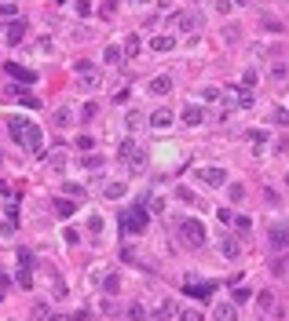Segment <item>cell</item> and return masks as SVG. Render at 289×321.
I'll list each match as a JSON object with an SVG mask.
<instances>
[{"label": "cell", "instance_id": "24", "mask_svg": "<svg viewBox=\"0 0 289 321\" xmlns=\"http://www.w3.org/2000/svg\"><path fill=\"white\" fill-rule=\"evenodd\" d=\"M238 314H234V307L231 303H223V307H216V321H234Z\"/></svg>", "mask_w": 289, "mask_h": 321}, {"label": "cell", "instance_id": "43", "mask_svg": "<svg viewBox=\"0 0 289 321\" xmlns=\"http://www.w3.org/2000/svg\"><path fill=\"white\" fill-rule=\"evenodd\" d=\"M220 223H223V226H231V223H234V212H227V208H220Z\"/></svg>", "mask_w": 289, "mask_h": 321}, {"label": "cell", "instance_id": "39", "mask_svg": "<svg viewBox=\"0 0 289 321\" xmlns=\"http://www.w3.org/2000/svg\"><path fill=\"white\" fill-rule=\"evenodd\" d=\"M256 84V70H246V77H242V88H253Z\"/></svg>", "mask_w": 289, "mask_h": 321}, {"label": "cell", "instance_id": "34", "mask_svg": "<svg viewBox=\"0 0 289 321\" xmlns=\"http://www.w3.org/2000/svg\"><path fill=\"white\" fill-rule=\"evenodd\" d=\"M55 124H59V128L70 124V110H66V106H63V110H55Z\"/></svg>", "mask_w": 289, "mask_h": 321}, {"label": "cell", "instance_id": "41", "mask_svg": "<svg viewBox=\"0 0 289 321\" xmlns=\"http://www.w3.org/2000/svg\"><path fill=\"white\" fill-rule=\"evenodd\" d=\"M202 99H205V102H212V99H220V88H205V91H202Z\"/></svg>", "mask_w": 289, "mask_h": 321}, {"label": "cell", "instance_id": "51", "mask_svg": "<svg viewBox=\"0 0 289 321\" xmlns=\"http://www.w3.org/2000/svg\"><path fill=\"white\" fill-rule=\"evenodd\" d=\"M285 274H289V270H285Z\"/></svg>", "mask_w": 289, "mask_h": 321}, {"label": "cell", "instance_id": "36", "mask_svg": "<svg viewBox=\"0 0 289 321\" xmlns=\"http://www.w3.org/2000/svg\"><path fill=\"white\" fill-rule=\"evenodd\" d=\"M238 37H242L238 26H227V29H223V40H238Z\"/></svg>", "mask_w": 289, "mask_h": 321}, {"label": "cell", "instance_id": "21", "mask_svg": "<svg viewBox=\"0 0 289 321\" xmlns=\"http://www.w3.org/2000/svg\"><path fill=\"white\" fill-rule=\"evenodd\" d=\"M150 48H154V51H172L176 40L172 37H154V40H150Z\"/></svg>", "mask_w": 289, "mask_h": 321}, {"label": "cell", "instance_id": "22", "mask_svg": "<svg viewBox=\"0 0 289 321\" xmlns=\"http://www.w3.org/2000/svg\"><path fill=\"white\" fill-rule=\"evenodd\" d=\"M176 26L183 29V33H190V29H194V15H187V11H179V15H176Z\"/></svg>", "mask_w": 289, "mask_h": 321}, {"label": "cell", "instance_id": "18", "mask_svg": "<svg viewBox=\"0 0 289 321\" xmlns=\"http://www.w3.org/2000/svg\"><path fill=\"white\" fill-rule=\"evenodd\" d=\"M52 208L59 212V216H73V212H77V208H73V201H66V197H55Z\"/></svg>", "mask_w": 289, "mask_h": 321}, {"label": "cell", "instance_id": "23", "mask_svg": "<svg viewBox=\"0 0 289 321\" xmlns=\"http://www.w3.org/2000/svg\"><path fill=\"white\" fill-rule=\"evenodd\" d=\"M135 51H139V33H128V40H125V58H132Z\"/></svg>", "mask_w": 289, "mask_h": 321}, {"label": "cell", "instance_id": "45", "mask_svg": "<svg viewBox=\"0 0 289 321\" xmlns=\"http://www.w3.org/2000/svg\"><path fill=\"white\" fill-rule=\"evenodd\" d=\"M216 8H220L223 15H231V8H234V0H216Z\"/></svg>", "mask_w": 289, "mask_h": 321}, {"label": "cell", "instance_id": "14", "mask_svg": "<svg viewBox=\"0 0 289 321\" xmlns=\"http://www.w3.org/2000/svg\"><path fill=\"white\" fill-rule=\"evenodd\" d=\"M183 292L194 296V299H209V296H212V285H194V281H187V285H183Z\"/></svg>", "mask_w": 289, "mask_h": 321}, {"label": "cell", "instance_id": "7", "mask_svg": "<svg viewBox=\"0 0 289 321\" xmlns=\"http://www.w3.org/2000/svg\"><path fill=\"white\" fill-rule=\"evenodd\" d=\"M198 182H205V186H227V172L223 168H198Z\"/></svg>", "mask_w": 289, "mask_h": 321}, {"label": "cell", "instance_id": "40", "mask_svg": "<svg viewBox=\"0 0 289 321\" xmlns=\"http://www.w3.org/2000/svg\"><path fill=\"white\" fill-rule=\"evenodd\" d=\"M81 164H84V168H99V164H103V157H95V154H88V157H84Z\"/></svg>", "mask_w": 289, "mask_h": 321}, {"label": "cell", "instance_id": "25", "mask_svg": "<svg viewBox=\"0 0 289 321\" xmlns=\"http://www.w3.org/2000/svg\"><path fill=\"white\" fill-rule=\"evenodd\" d=\"M147 317H150V314H147L143 307H128V310H125V321H147Z\"/></svg>", "mask_w": 289, "mask_h": 321}, {"label": "cell", "instance_id": "35", "mask_svg": "<svg viewBox=\"0 0 289 321\" xmlns=\"http://www.w3.org/2000/svg\"><path fill=\"white\" fill-rule=\"evenodd\" d=\"M249 143L253 146H264L267 143V132H249Z\"/></svg>", "mask_w": 289, "mask_h": 321}, {"label": "cell", "instance_id": "46", "mask_svg": "<svg viewBox=\"0 0 289 321\" xmlns=\"http://www.w3.org/2000/svg\"><path fill=\"white\" fill-rule=\"evenodd\" d=\"M48 161H52V168H63V164H66V157H63V154H52Z\"/></svg>", "mask_w": 289, "mask_h": 321}, {"label": "cell", "instance_id": "10", "mask_svg": "<svg viewBox=\"0 0 289 321\" xmlns=\"http://www.w3.org/2000/svg\"><path fill=\"white\" fill-rule=\"evenodd\" d=\"M223 95H227V99H234L238 106H253V91H249V88H238V84H231V88L223 91Z\"/></svg>", "mask_w": 289, "mask_h": 321}, {"label": "cell", "instance_id": "33", "mask_svg": "<svg viewBox=\"0 0 289 321\" xmlns=\"http://www.w3.org/2000/svg\"><path fill=\"white\" fill-rule=\"evenodd\" d=\"M73 11H77V15H88V11H92V0H73Z\"/></svg>", "mask_w": 289, "mask_h": 321}, {"label": "cell", "instance_id": "47", "mask_svg": "<svg viewBox=\"0 0 289 321\" xmlns=\"http://www.w3.org/2000/svg\"><path fill=\"white\" fill-rule=\"evenodd\" d=\"M63 190H66L70 197H84V190H81V186H73V182H70V186H63Z\"/></svg>", "mask_w": 289, "mask_h": 321}, {"label": "cell", "instance_id": "16", "mask_svg": "<svg viewBox=\"0 0 289 321\" xmlns=\"http://www.w3.org/2000/svg\"><path fill=\"white\" fill-rule=\"evenodd\" d=\"M165 91H172L169 77H154V81H150V95H165Z\"/></svg>", "mask_w": 289, "mask_h": 321}, {"label": "cell", "instance_id": "5", "mask_svg": "<svg viewBox=\"0 0 289 321\" xmlns=\"http://www.w3.org/2000/svg\"><path fill=\"white\" fill-rule=\"evenodd\" d=\"M73 73H77V81H81L88 91L103 84V73H99V66H95V62H88V58H81V62L73 66Z\"/></svg>", "mask_w": 289, "mask_h": 321}, {"label": "cell", "instance_id": "1", "mask_svg": "<svg viewBox=\"0 0 289 321\" xmlns=\"http://www.w3.org/2000/svg\"><path fill=\"white\" fill-rule=\"evenodd\" d=\"M8 132H11V139L19 143L22 150H29V154H40V146H44V132L33 124V120L8 117Z\"/></svg>", "mask_w": 289, "mask_h": 321}, {"label": "cell", "instance_id": "9", "mask_svg": "<svg viewBox=\"0 0 289 321\" xmlns=\"http://www.w3.org/2000/svg\"><path fill=\"white\" fill-rule=\"evenodd\" d=\"M179 310H183V307H176V303H161V307L150 314V321H176Z\"/></svg>", "mask_w": 289, "mask_h": 321}, {"label": "cell", "instance_id": "6", "mask_svg": "<svg viewBox=\"0 0 289 321\" xmlns=\"http://www.w3.org/2000/svg\"><path fill=\"white\" fill-rule=\"evenodd\" d=\"M267 241H271V248L285 252V248H289V223H271V230H267Z\"/></svg>", "mask_w": 289, "mask_h": 321}, {"label": "cell", "instance_id": "13", "mask_svg": "<svg viewBox=\"0 0 289 321\" xmlns=\"http://www.w3.org/2000/svg\"><path fill=\"white\" fill-rule=\"evenodd\" d=\"M183 120H187V124L190 128H198V124H202V120H205V110H202V106H187V110H183Z\"/></svg>", "mask_w": 289, "mask_h": 321}, {"label": "cell", "instance_id": "30", "mask_svg": "<svg viewBox=\"0 0 289 321\" xmlns=\"http://www.w3.org/2000/svg\"><path fill=\"white\" fill-rule=\"evenodd\" d=\"M19 99H22L26 110H37V106H40V99H37V95H29V91H19Z\"/></svg>", "mask_w": 289, "mask_h": 321}, {"label": "cell", "instance_id": "12", "mask_svg": "<svg viewBox=\"0 0 289 321\" xmlns=\"http://www.w3.org/2000/svg\"><path fill=\"white\" fill-rule=\"evenodd\" d=\"M150 124H154V128H169L172 124V110H169V106L154 110V113H150Z\"/></svg>", "mask_w": 289, "mask_h": 321}, {"label": "cell", "instance_id": "11", "mask_svg": "<svg viewBox=\"0 0 289 321\" xmlns=\"http://www.w3.org/2000/svg\"><path fill=\"white\" fill-rule=\"evenodd\" d=\"M220 255H223V259H238V255H242V241H238V237H223V241H220Z\"/></svg>", "mask_w": 289, "mask_h": 321}, {"label": "cell", "instance_id": "31", "mask_svg": "<svg viewBox=\"0 0 289 321\" xmlns=\"http://www.w3.org/2000/svg\"><path fill=\"white\" fill-rule=\"evenodd\" d=\"M103 194H106V197H114V201H117V197L125 194V182H110V186H106Z\"/></svg>", "mask_w": 289, "mask_h": 321}, {"label": "cell", "instance_id": "38", "mask_svg": "<svg viewBox=\"0 0 289 321\" xmlns=\"http://www.w3.org/2000/svg\"><path fill=\"white\" fill-rule=\"evenodd\" d=\"M88 230H92V234H103V219L92 216V219H88Z\"/></svg>", "mask_w": 289, "mask_h": 321}, {"label": "cell", "instance_id": "26", "mask_svg": "<svg viewBox=\"0 0 289 321\" xmlns=\"http://www.w3.org/2000/svg\"><path fill=\"white\" fill-rule=\"evenodd\" d=\"M15 226H19V212H15V205H11V208H8V216H4V230L11 234Z\"/></svg>", "mask_w": 289, "mask_h": 321}, {"label": "cell", "instance_id": "19", "mask_svg": "<svg viewBox=\"0 0 289 321\" xmlns=\"http://www.w3.org/2000/svg\"><path fill=\"white\" fill-rule=\"evenodd\" d=\"M260 26L267 29V33H282V29H285V26H282V19H275V15H264Z\"/></svg>", "mask_w": 289, "mask_h": 321}, {"label": "cell", "instance_id": "17", "mask_svg": "<svg viewBox=\"0 0 289 321\" xmlns=\"http://www.w3.org/2000/svg\"><path fill=\"white\" fill-rule=\"evenodd\" d=\"M26 37V22H11L8 26V44H19Z\"/></svg>", "mask_w": 289, "mask_h": 321}, {"label": "cell", "instance_id": "27", "mask_svg": "<svg viewBox=\"0 0 289 321\" xmlns=\"http://www.w3.org/2000/svg\"><path fill=\"white\" fill-rule=\"evenodd\" d=\"M227 197H231L234 205H238V201H246V186H242V182H234V186L227 190Z\"/></svg>", "mask_w": 289, "mask_h": 321}, {"label": "cell", "instance_id": "2", "mask_svg": "<svg viewBox=\"0 0 289 321\" xmlns=\"http://www.w3.org/2000/svg\"><path fill=\"white\" fill-rule=\"evenodd\" d=\"M179 241H183L187 248H202V244L209 241L202 219H179Z\"/></svg>", "mask_w": 289, "mask_h": 321}, {"label": "cell", "instance_id": "32", "mask_svg": "<svg viewBox=\"0 0 289 321\" xmlns=\"http://www.w3.org/2000/svg\"><path fill=\"white\" fill-rule=\"evenodd\" d=\"M103 288H106V292H117V274H106V278H103Z\"/></svg>", "mask_w": 289, "mask_h": 321}, {"label": "cell", "instance_id": "8", "mask_svg": "<svg viewBox=\"0 0 289 321\" xmlns=\"http://www.w3.org/2000/svg\"><path fill=\"white\" fill-rule=\"evenodd\" d=\"M4 73H8V77H15V81H22V84H33V81H37V73H33V70H22L19 62H8Z\"/></svg>", "mask_w": 289, "mask_h": 321}, {"label": "cell", "instance_id": "28", "mask_svg": "<svg viewBox=\"0 0 289 321\" xmlns=\"http://www.w3.org/2000/svg\"><path fill=\"white\" fill-rule=\"evenodd\" d=\"M176 321H202V314H198V307H183Z\"/></svg>", "mask_w": 289, "mask_h": 321}, {"label": "cell", "instance_id": "15", "mask_svg": "<svg viewBox=\"0 0 289 321\" xmlns=\"http://www.w3.org/2000/svg\"><path fill=\"white\" fill-rule=\"evenodd\" d=\"M121 58H125V48H114V44H106V51H103V62H106V66H117Z\"/></svg>", "mask_w": 289, "mask_h": 321}, {"label": "cell", "instance_id": "3", "mask_svg": "<svg viewBox=\"0 0 289 321\" xmlns=\"http://www.w3.org/2000/svg\"><path fill=\"white\" fill-rule=\"evenodd\" d=\"M117 157L128 164V172H132V175L147 168V150L135 146V139H125V143H121V146H117Z\"/></svg>", "mask_w": 289, "mask_h": 321}, {"label": "cell", "instance_id": "4", "mask_svg": "<svg viewBox=\"0 0 289 321\" xmlns=\"http://www.w3.org/2000/svg\"><path fill=\"white\" fill-rule=\"evenodd\" d=\"M147 208L143 205H132V208H125V212H121V230H125V234H143L147 230Z\"/></svg>", "mask_w": 289, "mask_h": 321}, {"label": "cell", "instance_id": "37", "mask_svg": "<svg viewBox=\"0 0 289 321\" xmlns=\"http://www.w3.org/2000/svg\"><path fill=\"white\" fill-rule=\"evenodd\" d=\"M125 124H128V128H139V124H143V117H139V113H135V110H132V113L125 117Z\"/></svg>", "mask_w": 289, "mask_h": 321}, {"label": "cell", "instance_id": "50", "mask_svg": "<svg viewBox=\"0 0 289 321\" xmlns=\"http://www.w3.org/2000/svg\"><path fill=\"white\" fill-rule=\"evenodd\" d=\"M135 4H147V0H135Z\"/></svg>", "mask_w": 289, "mask_h": 321}, {"label": "cell", "instance_id": "48", "mask_svg": "<svg viewBox=\"0 0 289 321\" xmlns=\"http://www.w3.org/2000/svg\"><path fill=\"white\" fill-rule=\"evenodd\" d=\"M117 8V0H106V4H103V15H106V19H110V11Z\"/></svg>", "mask_w": 289, "mask_h": 321}, {"label": "cell", "instance_id": "44", "mask_svg": "<svg viewBox=\"0 0 289 321\" xmlns=\"http://www.w3.org/2000/svg\"><path fill=\"white\" fill-rule=\"evenodd\" d=\"M234 226H238V230H242V234H246V230H249V226H253V223H249L246 216H234Z\"/></svg>", "mask_w": 289, "mask_h": 321}, {"label": "cell", "instance_id": "20", "mask_svg": "<svg viewBox=\"0 0 289 321\" xmlns=\"http://www.w3.org/2000/svg\"><path fill=\"white\" fill-rule=\"evenodd\" d=\"M15 281H19L22 288H33V267H22L19 263V278H15Z\"/></svg>", "mask_w": 289, "mask_h": 321}, {"label": "cell", "instance_id": "49", "mask_svg": "<svg viewBox=\"0 0 289 321\" xmlns=\"http://www.w3.org/2000/svg\"><path fill=\"white\" fill-rule=\"evenodd\" d=\"M234 4H249V0H234Z\"/></svg>", "mask_w": 289, "mask_h": 321}, {"label": "cell", "instance_id": "42", "mask_svg": "<svg viewBox=\"0 0 289 321\" xmlns=\"http://www.w3.org/2000/svg\"><path fill=\"white\" fill-rule=\"evenodd\" d=\"M77 150H92V135H77Z\"/></svg>", "mask_w": 289, "mask_h": 321}, {"label": "cell", "instance_id": "29", "mask_svg": "<svg viewBox=\"0 0 289 321\" xmlns=\"http://www.w3.org/2000/svg\"><path fill=\"white\" fill-rule=\"evenodd\" d=\"M256 303H260L264 310H275V292H260V296H256Z\"/></svg>", "mask_w": 289, "mask_h": 321}]
</instances>
